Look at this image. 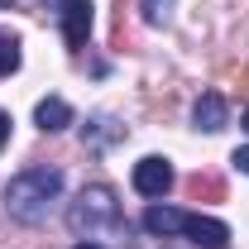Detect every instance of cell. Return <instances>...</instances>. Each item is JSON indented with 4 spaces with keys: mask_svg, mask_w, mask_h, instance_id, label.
<instances>
[{
    "mask_svg": "<svg viewBox=\"0 0 249 249\" xmlns=\"http://www.w3.org/2000/svg\"><path fill=\"white\" fill-rule=\"evenodd\" d=\"M67 225H72L77 235H87V240H124V235H129V225H124V216H120V201H115V192L106 182L82 187V196H77L72 211H67Z\"/></svg>",
    "mask_w": 249,
    "mask_h": 249,
    "instance_id": "cell-1",
    "label": "cell"
},
{
    "mask_svg": "<svg viewBox=\"0 0 249 249\" xmlns=\"http://www.w3.org/2000/svg\"><path fill=\"white\" fill-rule=\"evenodd\" d=\"M58 192H62L58 168H24L19 178H10V187H5V211L15 220H24V225H38L48 216V206L58 201Z\"/></svg>",
    "mask_w": 249,
    "mask_h": 249,
    "instance_id": "cell-2",
    "label": "cell"
},
{
    "mask_svg": "<svg viewBox=\"0 0 249 249\" xmlns=\"http://www.w3.org/2000/svg\"><path fill=\"white\" fill-rule=\"evenodd\" d=\"M168 187H173V163L168 158H158V154H149V158H139L134 163V192L139 196H168Z\"/></svg>",
    "mask_w": 249,
    "mask_h": 249,
    "instance_id": "cell-3",
    "label": "cell"
},
{
    "mask_svg": "<svg viewBox=\"0 0 249 249\" xmlns=\"http://www.w3.org/2000/svg\"><path fill=\"white\" fill-rule=\"evenodd\" d=\"M91 24H96L91 0H62V38H67V48H87Z\"/></svg>",
    "mask_w": 249,
    "mask_h": 249,
    "instance_id": "cell-4",
    "label": "cell"
},
{
    "mask_svg": "<svg viewBox=\"0 0 249 249\" xmlns=\"http://www.w3.org/2000/svg\"><path fill=\"white\" fill-rule=\"evenodd\" d=\"M182 235L201 249H225L230 245V225L225 220H211V216H182Z\"/></svg>",
    "mask_w": 249,
    "mask_h": 249,
    "instance_id": "cell-5",
    "label": "cell"
},
{
    "mask_svg": "<svg viewBox=\"0 0 249 249\" xmlns=\"http://www.w3.org/2000/svg\"><path fill=\"white\" fill-rule=\"evenodd\" d=\"M34 124H38L43 134H58V129L72 124V106H67L62 96H43V101L34 106Z\"/></svg>",
    "mask_w": 249,
    "mask_h": 249,
    "instance_id": "cell-6",
    "label": "cell"
},
{
    "mask_svg": "<svg viewBox=\"0 0 249 249\" xmlns=\"http://www.w3.org/2000/svg\"><path fill=\"white\" fill-rule=\"evenodd\" d=\"M192 120H196V129H206V134L225 129V101H220L216 91H206L196 106H192Z\"/></svg>",
    "mask_w": 249,
    "mask_h": 249,
    "instance_id": "cell-7",
    "label": "cell"
},
{
    "mask_svg": "<svg viewBox=\"0 0 249 249\" xmlns=\"http://www.w3.org/2000/svg\"><path fill=\"white\" fill-rule=\"evenodd\" d=\"M182 216L187 211H178V206H149L144 211V230L149 235H182Z\"/></svg>",
    "mask_w": 249,
    "mask_h": 249,
    "instance_id": "cell-8",
    "label": "cell"
},
{
    "mask_svg": "<svg viewBox=\"0 0 249 249\" xmlns=\"http://www.w3.org/2000/svg\"><path fill=\"white\" fill-rule=\"evenodd\" d=\"M173 5L178 0H139V15H144V24L163 29V24H173Z\"/></svg>",
    "mask_w": 249,
    "mask_h": 249,
    "instance_id": "cell-9",
    "label": "cell"
},
{
    "mask_svg": "<svg viewBox=\"0 0 249 249\" xmlns=\"http://www.w3.org/2000/svg\"><path fill=\"white\" fill-rule=\"evenodd\" d=\"M15 67H19V38L10 29H0V77H10Z\"/></svg>",
    "mask_w": 249,
    "mask_h": 249,
    "instance_id": "cell-10",
    "label": "cell"
},
{
    "mask_svg": "<svg viewBox=\"0 0 249 249\" xmlns=\"http://www.w3.org/2000/svg\"><path fill=\"white\" fill-rule=\"evenodd\" d=\"M187 192H192L196 201H201V196H211V201H216V196H225V187H220V178H201V173H196V178L187 182Z\"/></svg>",
    "mask_w": 249,
    "mask_h": 249,
    "instance_id": "cell-11",
    "label": "cell"
},
{
    "mask_svg": "<svg viewBox=\"0 0 249 249\" xmlns=\"http://www.w3.org/2000/svg\"><path fill=\"white\" fill-rule=\"evenodd\" d=\"M106 139H120V129H115V124H110V120H106V115H101V120H91V144H96V149H101Z\"/></svg>",
    "mask_w": 249,
    "mask_h": 249,
    "instance_id": "cell-12",
    "label": "cell"
},
{
    "mask_svg": "<svg viewBox=\"0 0 249 249\" xmlns=\"http://www.w3.org/2000/svg\"><path fill=\"white\" fill-rule=\"evenodd\" d=\"M235 168H240V173H249V144H245V149H235Z\"/></svg>",
    "mask_w": 249,
    "mask_h": 249,
    "instance_id": "cell-13",
    "label": "cell"
},
{
    "mask_svg": "<svg viewBox=\"0 0 249 249\" xmlns=\"http://www.w3.org/2000/svg\"><path fill=\"white\" fill-rule=\"evenodd\" d=\"M5 139H10V115L0 110V149H5Z\"/></svg>",
    "mask_w": 249,
    "mask_h": 249,
    "instance_id": "cell-14",
    "label": "cell"
},
{
    "mask_svg": "<svg viewBox=\"0 0 249 249\" xmlns=\"http://www.w3.org/2000/svg\"><path fill=\"white\" fill-rule=\"evenodd\" d=\"M77 249H106V245H77Z\"/></svg>",
    "mask_w": 249,
    "mask_h": 249,
    "instance_id": "cell-15",
    "label": "cell"
},
{
    "mask_svg": "<svg viewBox=\"0 0 249 249\" xmlns=\"http://www.w3.org/2000/svg\"><path fill=\"white\" fill-rule=\"evenodd\" d=\"M240 82H245V87H249V72H240Z\"/></svg>",
    "mask_w": 249,
    "mask_h": 249,
    "instance_id": "cell-16",
    "label": "cell"
},
{
    "mask_svg": "<svg viewBox=\"0 0 249 249\" xmlns=\"http://www.w3.org/2000/svg\"><path fill=\"white\" fill-rule=\"evenodd\" d=\"M245 129H249V110H245Z\"/></svg>",
    "mask_w": 249,
    "mask_h": 249,
    "instance_id": "cell-17",
    "label": "cell"
},
{
    "mask_svg": "<svg viewBox=\"0 0 249 249\" xmlns=\"http://www.w3.org/2000/svg\"><path fill=\"white\" fill-rule=\"evenodd\" d=\"M5 5H10V0H0V10H5Z\"/></svg>",
    "mask_w": 249,
    "mask_h": 249,
    "instance_id": "cell-18",
    "label": "cell"
}]
</instances>
